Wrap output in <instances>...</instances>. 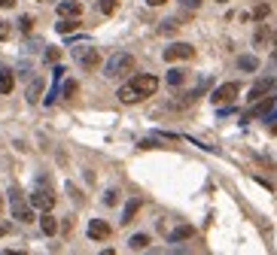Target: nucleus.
I'll return each instance as SVG.
<instances>
[{
    "mask_svg": "<svg viewBox=\"0 0 277 255\" xmlns=\"http://www.w3.org/2000/svg\"><path fill=\"white\" fill-rule=\"evenodd\" d=\"M12 3H15V0H0V6H3V9H9Z\"/></svg>",
    "mask_w": 277,
    "mask_h": 255,
    "instance_id": "31",
    "label": "nucleus"
},
{
    "mask_svg": "<svg viewBox=\"0 0 277 255\" xmlns=\"http://www.w3.org/2000/svg\"><path fill=\"white\" fill-rule=\"evenodd\" d=\"M30 207L34 210H52L55 207V195H52V189H34V195H30Z\"/></svg>",
    "mask_w": 277,
    "mask_h": 255,
    "instance_id": "6",
    "label": "nucleus"
},
{
    "mask_svg": "<svg viewBox=\"0 0 277 255\" xmlns=\"http://www.w3.org/2000/svg\"><path fill=\"white\" fill-rule=\"evenodd\" d=\"M177 27H180V21H177V18H168V21H162V27H159V30H162V33H174Z\"/></svg>",
    "mask_w": 277,
    "mask_h": 255,
    "instance_id": "23",
    "label": "nucleus"
},
{
    "mask_svg": "<svg viewBox=\"0 0 277 255\" xmlns=\"http://www.w3.org/2000/svg\"><path fill=\"white\" fill-rule=\"evenodd\" d=\"M76 27H79V21H76V18H64V15H61V21L55 24V30H58V33H73Z\"/></svg>",
    "mask_w": 277,
    "mask_h": 255,
    "instance_id": "17",
    "label": "nucleus"
},
{
    "mask_svg": "<svg viewBox=\"0 0 277 255\" xmlns=\"http://www.w3.org/2000/svg\"><path fill=\"white\" fill-rule=\"evenodd\" d=\"M274 85H277V79H274V76H265V79H259V82H256V85L250 88V97H247V100H250V103H256L259 97L271 94V88H274Z\"/></svg>",
    "mask_w": 277,
    "mask_h": 255,
    "instance_id": "8",
    "label": "nucleus"
},
{
    "mask_svg": "<svg viewBox=\"0 0 277 255\" xmlns=\"http://www.w3.org/2000/svg\"><path fill=\"white\" fill-rule=\"evenodd\" d=\"M40 231H43V234H46V237H52V234H55V231H58V222H55V216H52V213H49V210H46V213H43V216H40Z\"/></svg>",
    "mask_w": 277,
    "mask_h": 255,
    "instance_id": "12",
    "label": "nucleus"
},
{
    "mask_svg": "<svg viewBox=\"0 0 277 255\" xmlns=\"http://www.w3.org/2000/svg\"><path fill=\"white\" fill-rule=\"evenodd\" d=\"M9 207H12V216H15L18 222H24V225H27V222H34V207H27V204H24L21 192H15V189L9 192Z\"/></svg>",
    "mask_w": 277,
    "mask_h": 255,
    "instance_id": "4",
    "label": "nucleus"
},
{
    "mask_svg": "<svg viewBox=\"0 0 277 255\" xmlns=\"http://www.w3.org/2000/svg\"><path fill=\"white\" fill-rule=\"evenodd\" d=\"M58 15H64V18H79V15H82V3H79V0H61V3H58Z\"/></svg>",
    "mask_w": 277,
    "mask_h": 255,
    "instance_id": "9",
    "label": "nucleus"
},
{
    "mask_svg": "<svg viewBox=\"0 0 277 255\" xmlns=\"http://www.w3.org/2000/svg\"><path fill=\"white\" fill-rule=\"evenodd\" d=\"M116 3H119V0H101L98 9H101L104 15H113V12H116Z\"/></svg>",
    "mask_w": 277,
    "mask_h": 255,
    "instance_id": "22",
    "label": "nucleus"
},
{
    "mask_svg": "<svg viewBox=\"0 0 277 255\" xmlns=\"http://www.w3.org/2000/svg\"><path fill=\"white\" fill-rule=\"evenodd\" d=\"M58 58H61V49H46V61L49 64H58Z\"/></svg>",
    "mask_w": 277,
    "mask_h": 255,
    "instance_id": "25",
    "label": "nucleus"
},
{
    "mask_svg": "<svg viewBox=\"0 0 277 255\" xmlns=\"http://www.w3.org/2000/svg\"><path fill=\"white\" fill-rule=\"evenodd\" d=\"M116 201H119V192H116V189H110V192L104 195V204H107V207H113Z\"/></svg>",
    "mask_w": 277,
    "mask_h": 255,
    "instance_id": "26",
    "label": "nucleus"
},
{
    "mask_svg": "<svg viewBox=\"0 0 277 255\" xmlns=\"http://www.w3.org/2000/svg\"><path fill=\"white\" fill-rule=\"evenodd\" d=\"M137 210H140V198H131V201L125 204V210H122V225H128V222H134V216H137Z\"/></svg>",
    "mask_w": 277,
    "mask_h": 255,
    "instance_id": "13",
    "label": "nucleus"
},
{
    "mask_svg": "<svg viewBox=\"0 0 277 255\" xmlns=\"http://www.w3.org/2000/svg\"><path fill=\"white\" fill-rule=\"evenodd\" d=\"M238 67H241V70H247V73H253V70L259 67V58H256V55H244V58L238 61Z\"/></svg>",
    "mask_w": 277,
    "mask_h": 255,
    "instance_id": "18",
    "label": "nucleus"
},
{
    "mask_svg": "<svg viewBox=\"0 0 277 255\" xmlns=\"http://www.w3.org/2000/svg\"><path fill=\"white\" fill-rule=\"evenodd\" d=\"M73 61H76L79 67H85V70H95V67L101 64V52H98L95 46H76V49H73Z\"/></svg>",
    "mask_w": 277,
    "mask_h": 255,
    "instance_id": "3",
    "label": "nucleus"
},
{
    "mask_svg": "<svg viewBox=\"0 0 277 255\" xmlns=\"http://www.w3.org/2000/svg\"><path fill=\"white\" fill-rule=\"evenodd\" d=\"M180 3H183L186 9H198V6H201V0H180Z\"/></svg>",
    "mask_w": 277,
    "mask_h": 255,
    "instance_id": "29",
    "label": "nucleus"
},
{
    "mask_svg": "<svg viewBox=\"0 0 277 255\" xmlns=\"http://www.w3.org/2000/svg\"><path fill=\"white\" fill-rule=\"evenodd\" d=\"M76 91H79V85H76V82H73V79H67V82H64V88H61V94H64V97H67V100H70V97H73V94H76Z\"/></svg>",
    "mask_w": 277,
    "mask_h": 255,
    "instance_id": "21",
    "label": "nucleus"
},
{
    "mask_svg": "<svg viewBox=\"0 0 277 255\" xmlns=\"http://www.w3.org/2000/svg\"><path fill=\"white\" fill-rule=\"evenodd\" d=\"M40 94H43V79H40V76H34V79H30V85H27V100H30V103H37V100H40Z\"/></svg>",
    "mask_w": 277,
    "mask_h": 255,
    "instance_id": "15",
    "label": "nucleus"
},
{
    "mask_svg": "<svg viewBox=\"0 0 277 255\" xmlns=\"http://www.w3.org/2000/svg\"><path fill=\"white\" fill-rule=\"evenodd\" d=\"M156 88H159V79H156L152 73H137V76H131V82H125V85L119 88L116 97H119L122 103H140L143 97H152Z\"/></svg>",
    "mask_w": 277,
    "mask_h": 255,
    "instance_id": "1",
    "label": "nucleus"
},
{
    "mask_svg": "<svg viewBox=\"0 0 277 255\" xmlns=\"http://www.w3.org/2000/svg\"><path fill=\"white\" fill-rule=\"evenodd\" d=\"M253 18L256 21H262V18H268V6L262 3V6H256V12H253Z\"/></svg>",
    "mask_w": 277,
    "mask_h": 255,
    "instance_id": "27",
    "label": "nucleus"
},
{
    "mask_svg": "<svg viewBox=\"0 0 277 255\" xmlns=\"http://www.w3.org/2000/svg\"><path fill=\"white\" fill-rule=\"evenodd\" d=\"M6 231H9V225H6V222H0V237H3Z\"/></svg>",
    "mask_w": 277,
    "mask_h": 255,
    "instance_id": "30",
    "label": "nucleus"
},
{
    "mask_svg": "<svg viewBox=\"0 0 277 255\" xmlns=\"http://www.w3.org/2000/svg\"><path fill=\"white\" fill-rule=\"evenodd\" d=\"M88 237H91V240H107V237H110V225H107L104 219H91V222H88Z\"/></svg>",
    "mask_w": 277,
    "mask_h": 255,
    "instance_id": "10",
    "label": "nucleus"
},
{
    "mask_svg": "<svg viewBox=\"0 0 277 255\" xmlns=\"http://www.w3.org/2000/svg\"><path fill=\"white\" fill-rule=\"evenodd\" d=\"M238 94H241V85H238V82H226V85H220V88L213 91L210 100H213V103H232Z\"/></svg>",
    "mask_w": 277,
    "mask_h": 255,
    "instance_id": "7",
    "label": "nucleus"
},
{
    "mask_svg": "<svg viewBox=\"0 0 277 255\" xmlns=\"http://www.w3.org/2000/svg\"><path fill=\"white\" fill-rule=\"evenodd\" d=\"M12 85H15V73H12L9 67H3V70H0V94H9Z\"/></svg>",
    "mask_w": 277,
    "mask_h": 255,
    "instance_id": "14",
    "label": "nucleus"
},
{
    "mask_svg": "<svg viewBox=\"0 0 277 255\" xmlns=\"http://www.w3.org/2000/svg\"><path fill=\"white\" fill-rule=\"evenodd\" d=\"M220 3H226V0H220Z\"/></svg>",
    "mask_w": 277,
    "mask_h": 255,
    "instance_id": "34",
    "label": "nucleus"
},
{
    "mask_svg": "<svg viewBox=\"0 0 277 255\" xmlns=\"http://www.w3.org/2000/svg\"><path fill=\"white\" fill-rule=\"evenodd\" d=\"M128 246H131L134 252H140V249H146V246H149V237H146V234H134V237L128 240Z\"/></svg>",
    "mask_w": 277,
    "mask_h": 255,
    "instance_id": "19",
    "label": "nucleus"
},
{
    "mask_svg": "<svg viewBox=\"0 0 277 255\" xmlns=\"http://www.w3.org/2000/svg\"><path fill=\"white\" fill-rule=\"evenodd\" d=\"M134 70V55L131 52H113L104 64V76L107 79H122Z\"/></svg>",
    "mask_w": 277,
    "mask_h": 255,
    "instance_id": "2",
    "label": "nucleus"
},
{
    "mask_svg": "<svg viewBox=\"0 0 277 255\" xmlns=\"http://www.w3.org/2000/svg\"><path fill=\"white\" fill-rule=\"evenodd\" d=\"M271 106H274V100H271V97H259V103H256L250 113H244V122H250V119H256V116H268V113H271Z\"/></svg>",
    "mask_w": 277,
    "mask_h": 255,
    "instance_id": "11",
    "label": "nucleus"
},
{
    "mask_svg": "<svg viewBox=\"0 0 277 255\" xmlns=\"http://www.w3.org/2000/svg\"><path fill=\"white\" fill-rule=\"evenodd\" d=\"M186 82V70H171L168 73V85H183Z\"/></svg>",
    "mask_w": 277,
    "mask_h": 255,
    "instance_id": "20",
    "label": "nucleus"
},
{
    "mask_svg": "<svg viewBox=\"0 0 277 255\" xmlns=\"http://www.w3.org/2000/svg\"><path fill=\"white\" fill-rule=\"evenodd\" d=\"M195 234V228L192 225H180V228H174L171 231V243H180V240H189Z\"/></svg>",
    "mask_w": 277,
    "mask_h": 255,
    "instance_id": "16",
    "label": "nucleus"
},
{
    "mask_svg": "<svg viewBox=\"0 0 277 255\" xmlns=\"http://www.w3.org/2000/svg\"><path fill=\"white\" fill-rule=\"evenodd\" d=\"M0 210H3V198H0Z\"/></svg>",
    "mask_w": 277,
    "mask_h": 255,
    "instance_id": "33",
    "label": "nucleus"
},
{
    "mask_svg": "<svg viewBox=\"0 0 277 255\" xmlns=\"http://www.w3.org/2000/svg\"><path fill=\"white\" fill-rule=\"evenodd\" d=\"M189 58H195V46L189 43H171L165 49V61H189Z\"/></svg>",
    "mask_w": 277,
    "mask_h": 255,
    "instance_id": "5",
    "label": "nucleus"
},
{
    "mask_svg": "<svg viewBox=\"0 0 277 255\" xmlns=\"http://www.w3.org/2000/svg\"><path fill=\"white\" fill-rule=\"evenodd\" d=\"M149 6H162V3H168V0H146Z\"/></svg>",
    "mask_w": 277,
    "mask_h": 255,
    "instance_id": "32",
    "label": "nucleus"
},
{
    "mask_svg": "<svg viewBox=\"0 0 277 255\" xmlns=\"http://www.w3.org/2000/svg\"><path fill=\"white\" fill-rule=\"evenodd\" d=\"M30 24H34V18H30V15H21V18H18V27H21L24 33H30Z\"/></svg>",
    "mask_w": 277,
    "mask_h": 255,
    "instance_id": "24",
    "label": "nucleus"
},
{
    "mask_svg": "<svg viewBox=\"0 0 277 255\" xmlns=\"http://www.w3.org/2000/svg\"><path fill=\"white\" fill-rule=\"evenodd\" d=\"M9 33H12L9 21H0V40H9Z\"/></svg>",
    "mask_w": 277,
    "mask_h": 255,
    "instance_id": "28",
    "label": "nucleus"
}]
</instances>
